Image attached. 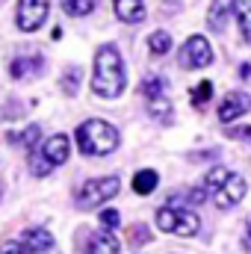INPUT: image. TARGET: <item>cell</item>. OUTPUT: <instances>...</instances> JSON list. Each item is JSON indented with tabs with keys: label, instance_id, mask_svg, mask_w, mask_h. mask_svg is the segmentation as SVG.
<instances>
[{
	"label": "cell",
	"instance_id": "ba28073f",
	"mask_svg": "<svg viewBox=\"0 0 251 254\" xmlns=\"http://www.w3.org/2000/svg\"><path fill=\"white\" fill-rule=\"evenodd\" d=\"M251 110V98L246 92H228L225 98H222V104H219V122H234V119H240V116H246Z\"/></svg>",
	"mask_w": 251,
	"mask_h": 254
},
{
	"label": "cell",
	"instance_id": "484cf974",
	"mask_svg": "<svg viewBox=\"0 0 251 254\" xmlns=\"http://www.w3.org/2000/svg\"><path fill=\"white\" fill-rule=\"evenodd\" d=\"M77 83H80V71L71 68L68 77H65V95H77Z\"/></svg>",
	"mask_w": 251,
	"mask_h": 254
},
{
	"label": "cell",
	"instance_id": "4dcf8cb0",
	"mask_svg": "<svg viewBox=\"0 0 251 254\" xmlns=\"http://www.w3.org/2000/svg\"><path fill=\"white\" fill-rule=\"evenodd\" d=\"M246 240H249V249H251V216H249V222H246Z\"/></svg>",
	"mask_w": 251,
	"mask_h": 254
},
{
	"label": "cell",
	"instance_id": "52a82bcc",
	"mask_svg": "<svg viewBox=\"0 0 251 254\" xmlns=\"http://www.w3.org/2000/svg\"><path fill=\"white\" fill-rule=\"evenodd\" d=\"M178 60H181L184 68H207L213 63V48H210V42L204 36H189L184 42V48H181Z\"/></svg>",
	"mask_w": 251,
	"mask_h": 254
},
{
	"label": "cell",
	"instance_id": "8fae6325",
	"mask_svg": "<svg viewBox=\"0 0 251 254\" xmlns=\"http://www.w3.org/2000/svg\"><path fill=\"white\" fill-rule=\"evenodd\" d=\"M42 154L54 163V166H63L65 160H68V154H71V145H68V136L65 133H54L45 145H42Z\"/></svg>",
	"mask_w": 251,
	"mask_h": 254
},
{
	"label": "cell",
	"instance_id": "4fadbf2b",
	"mask_svg": "<svg viewBox=\"0 0 251 254\" xmlns=\"http://www.w3.org/2000/svg\"><path fill=\"white\" fill-rule=\"evenodd\" d=\"M119 240L113 237V231H101V234H95V237H89V246H86V252L89 254H119Z\"/></svg>",
	"mask_w": 251,
	"mask_h": 254
},
{
	"label": "cell",
	"instance_id": "7c38bea8",
	"mask_svg": "<svg viewBox=\"0 0 251 254\" xmlns=\"http://www.w3.org/2000/svg\"><path fill=\"white\" fill-rule=\"evenodd\" d=\"M39 136H42V127H39V125H27L24 130H12V133H6V142H9V145H18V148L33 151V148L39 145Z\"/></svg>",
	"mask_w": 251,
	"mask_h": 254
},
{
	"label": "cell",
	"instance_id": "f546056e",
	"mask_svg": "<svg viewBox=\"0 0 251 254\" xmlns=\"http://www.w3.org/2000/svg\"><path fill=\"white\" fill-rule=\"evenodd\" d=\"M240 77H243V80H249V77H251V65H249V63L240 65Z\"/></svg>",
	"mask_w": 251,
	"mask_h": 254
},
{
	"label": "cell",
	"instance_id": "603a6c76",
	"mask_svg": "<svg viewBox=\"0 0 251 254\" xmlns=\"http://www.w3.org/2000/svg\"><path fill=\"white\" fill-rule=\"evenodd\" d=\"M210 95H213V83L210 80H201L195 89H192V104L201 110V107H207V101H210Z\"/></svg>",
	"mask_w": 251,
	"mask_h": 254
},
{
	"label": "cell",
	"instance_id": "4316f807",
	"mask_svg": "<svg viewBox=\"0 0 251 254\" xmlns=\"http://www.w3.org/2000/svg\"><path fill=\"white\" fill-rule=\"evenodd\" d=\"M228 136L231 139H246V142H251V127H228Z\"/></svg>",
	"mask_w": 251,
	"mask_h": 254
},
{
	"label": "cell",
	"instance_id": "2e32d148",
	"mask_svg": "<svg viewBox=\"0 0 251 254\" xmlns=\"http://www.w3.org/2000/svg\"><path fill=\"white\" fill-rule=\"evenodd\" d=\"M148 113H151V119H157V122L169 125V122H172V101H169L166 95L148 98Z\"/></svg>",
	"mask_w": 251,
	"mask_h": 254
},
{
	"label": "cell",
	"instance_id": "e0dca14e",
	"mask_svg": "<svg viewBox=\"0 0 251 254\" xmlns=\"http://www.w3.org/2000/svg\"><path fill=\"white\" fill-rule=\"evenodd\" d=\"M207 24H210L213 30H225V27H228V0H213V3H210Z\"/></svg>",
	"mask_w": 251,
	"mask_h": 254
},
{
	"label": "cell",
	"instance_id": "9c48e42d",
	"mask_svg": "<svg viewBox=\"0 0 251 254\" xmlns=\"http://www.w3.org/2000/svg\"><path fill=\"white\" fill-rule=\"evenodd\" d=\"M21 246L30 254H48L54 249V237L45 231V228H30L21 234Z\"/></svg>",
	"mask_w": 251,
	"mask_h": 254
},
{
	"label": "cell",
	"instance_id": "3957f363",
	"mask_svg": "<svg viewBox=\"0 0 251 254\" xmlns=\"http://www.w3.org/2000/svg\"><path fill=\"white\" fill-rule=\"evenodd\" d=\"M77 148L86 157H104L119 148V130L104 119H89L77 127Z\"/></svg>",
	"mask_w": 251,
	"mask_h": 254
},
{
	"label": "cell",
	"instance_id": "7a4b0ae2",
	"mask_svg": "<svg viewBox=\"0 0 251 254\" xmlns=\"http://www.w3.org/2000/svg\"><path fill=\"white\" fill-rule=\"evenodd\" d=\"M204 190L210 192V198L216 201L219 210H231L246 198L249 184H246V178H240L231 169H210L204 178Z\"/></svg>",
	"mask_w": 251,
	"mask_h": 254
},
{
	"label": "cell",
	"instance_id": "5bb4252c",
	"mask_svg": "<svg viewBox=\"0 0 251 254\" xmlns=\"http://www.w3.org/2000/svg\"><path fill=\"white\" fill-rule=\"evenodd\" d=\"M116 15L125 24H139L145 18V0H116Z\"/></svg>",
	"mask_w": 251,
	"mask_h": 254
},
{
	"label": "cell",
	"instance_id": "30bf717a",
	"mask_svg": "<svg viewBox=\"0 0 251 254\" xmlns=\"http://www.w3.org/2000/svg\"><path fill=\"white\" fill-rule=\"evenodd\" d=\"M42 65H45V60L39 54H24V57H15L9 63V74H12V80H27L33 74H39Z\"/></svg>",
	"mask_w": 251,
	"mask_h": 254
},
{
	"label": "cell",
	"instance_id": "ffe728a7",
	"mask_svg": "<svg viewBox=\"0 0 251 254\" xmlns=\"http://www.w3.org/2000/svg\"><path fill=\"white\" fill-rule=\"evenodd\" d=\"M63 9L74 18H83V15H89L95 9V0H63Z\"/></svg>",
	"mask_w": 251,
	"mask_h": 254
},
{
	"label": "cell",
	"instance_id": "83f0119b",
	"mask_svg": "<svg viewBox=\"0 0 251 254\" xmlns=\"http://www.w3.org/2000/svg\"><path fill=\"white\" fill-rule=\"evenodd\" d=\"M187 201L189 204H201V201H207V190H189Z\"/></svg>",
	"mask_w": 251,
	"mask_h": 254
},
{
	"label": "cell",
	"instance_id": "6da1fadb",
	"mask_svg": "<svg viewBox=\"0 0 251 254\" xmlns=\"http://www.w3.org/2000/svg\"><path fill=\"white\" fill-rule=\"evenodd\" d=\"M127 86V77H125V63H122V54L116 45H104L98 48L95 54V74H92V92L98 98H119Z\"/></svg>",
	"mask_w": 251,
	"mask_h": 254
},
{
	"label": "cell",
	"instance_id": "f1b7e54d",
	"mask_svg": "<svg viewBox=\"0 0 251 254\" xmlns=\"http://www.w3.org/2000/svg\"><path fill=\"white\" fill-rule=\"evenodd\" d=\"M0 254H27V249H24L21 243H6V246L0 249Z\"/></svg>",
	"mask_w": 251,
	"mask_h": 254
},
{
	"label": "cell",
	"instance_id": "d4e9b609",
	"mask_svg": "<svg viewBox=\"0 0 251 254\" xmlns=\"http://www.w3.org/2000/svg\"><path fill=\"white\" fill-rule=\"evenodd\" d=\"M101 225H104L107 231H116V228L122 225V213H119V210H104V213H101Z\"/></svg>",
	"mask_w": 251,
	"mask_h": 254
},
{
	"label": "cell",
	"instance_id": "7402d4cb",
	"mask_svg": "<svg viewBox=\"0 0 251 254\" xmlns=\"http://www.w3.org/2000/svg\"><path fill=\"white\" fill-rule=\"evenodd\" d=\"M30 169H33V175H39V178H45V175H51V169H54V163L45 157V154H36V148L30 151Z\"/></svg>",
	"mask_w": 251,
	"mask_h": 254
},
{
	"label": "cell",
	"instance_id": "ac0fdd59",
	"mask_svg": "<svg viewBox=\"0 0 251 254\" xmlns=\"http://www.w3.org/2000/svg\"><path fill=\"white\" fill-rule=\"evenodd\" d=\"M234 3V15L240 18V27H243V36L251 45V0H231Z\"/></svg>",
	"mask_w": 251,
	"mask_h": 254
},
{
	"label": "cell",
	"instance_id": "9a60e30c",
	"mask_svg": "<svg viewBox=\"0 0 251 254\" xmlns=\"http://www.w3.org/2000/svg\"><path fill=\"white\" fill-rule=\"evenodd\" d=\"M157 184H160V178H157L154 169H142V172L133 175V192L136 195H151L157 190Z\"/></svg>",
	"mask_w": 251,
	"mask_h": 254
},
{
	"label": "cell",
	"instance_id": "d6986e66",
	"mask_svg": "<svg viewBox=\"0 0 251 254\" xmlns=\"http://www.w3.org/2000/svg\"><path fill=\"white\" fill-rule=\"evenodd\" d=\"M148 48H151V54H154V57H163V54H169V51H172V36H169L166 30H157V33H151Z\"/></svg>",
	"mask_w": 251,
	"mask_h": 254
},
{
	"label": "cell",
	"instance_id": "5b68a950",
	"mask_svg": "<svg viewBox=\"0 0 251 254\" xmlns=\"http://www.w3.org/2000/svg\"><path fill=\"white\" fill-rule=\"evenodd\" d=\"M122 190V181L113 175V178H98V181H86L80 192H77V207L83 210H92V207H101L107 204L110 198H116Z\"/></svg>",
	"mask_w": 251,
	"mask_h": 254
},
{
	"label": "cell",
	"instance_id": "277c9868",
	"mask_svg": "<svg viewBox=\"0 0 251 254\" xmlns=\"http://www.w3.org/2000/svg\"><path fill=\"white\" fill-rule=\"evenodd\" d=\"M157 228L166 234H178V237H195L201 222L189 207H181V201H169L166 207L157 210Z\"/></svg>",
	"mask_w": 251,
	"mask_h": 254
},
{
	"label": "cell",
	"instance_id": "44dd1931",
	"mask_svg": "<svg viewBox=\"0 0 251 254\" xmlns=\"http://www.w3.org/2000/svg\"><path fill=\"white\" fill-rule=\"evenodd\" d=\"M142 95L145 98H157V95H166V80L163 77H145L142 80Z\"/></svg>",
	"mask_w": 251,
	"mask_h": 254
},
{
	"label": "cell",
	"instance_id": "cb8c5ba5",
	"mask_svg": "<svg viewBox=\"0 0 251 254\" xmlns=\"http://www.w3.org/2000/svg\"><path fill=\"white\" fill-rule=\"evenodd\" d=\"M148 240H151V231H148L145 225H133V228L127 231V243H130V246H145Z\"/></svg>",
	"mask_w": 251,
	"mask_h": 254
},
{
	"label": "cell",
	"instance_id": "8992f818",
	"mask_svg": "<svg viewBox=\"0 0 251 254\" xmlns=\"http://www.w3.org/2000/svg\"><path fill=\"white\" fill-rule=\"evenodd\" d=\"M48 9H51V0H18V9H15V24H18V30L36 33V30L45 24Z\"/></svg>",
	"mask_w": 251,
	"mask_h": 254
}]
</instances>
